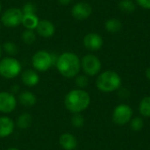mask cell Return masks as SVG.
<instances>
[{
	"mask_svg": "<svg viewBox=\"0 0 150 150\" xmlns=\"http://www.w3.org/2000/svg\"><path fill=\"white\" fill-rule=\"evenodd\" d=\"M59 73L66 78L76 77L81 69V60L72 52H64L58 56L55 64Z\"/></svg>",
	"mask_w": 150,
	"mask_h": 150,
	"instance_id": "obj_1",
	"label": "cell"
},
{
	"mask_svg": "<svg viewBox=\"0 0 150 150\" xmlns=\"http://www.w3.org/2000/svg\"><path fill=\"white\" fill-rule=\"evenodd\" d=\"M91 104L90 94L83 89H74L67 93L64 98V105L72 113H81Z\"/></svg>",
	"mask_w": 150,
	"mask_h": 150,
	"instance_id": "obj_2",
	"label": "cell"
},
{
	"mask_svg": "<svg viewBox=\"0 0 150 150\" xmlns=\"http://www.w3.org/2000/svg\"><path fill=\"white\" fill-rule=\"evenodd\" d=\"M120 76L113 70H106L98 75L96 80L97 88L105 93L113 92L121 87Z\"/></svg>",
	"mask_w": 150,
	"mask_h": 150,
	"instance_id": "obj_3",
	"label": "cell"
},
{
	"mask_svg": "<svg viewBox=\"0 0 150 150\" xmlns=\"http://www.w3.org/2000/svg\"><path fill=\"white\" fill-rule=\"evenodd\" d=\"M21 72L20 62L12 56H8L0 60V76L5 79L17 77Z\"/></svg>",
	"mask_w": 150,
	"mask_h": 150,
	"instance_id": "obj_4",
	"label": "cell"
},
{
	"mask_svg": "<svg viewBox=\"0 0 150 150\" xmlns=\"http://www.w3.org/2000/svg\"><path fill=\"white\" fill-rule=\"evenodd\" d=\"M32 64L36 71L45 72L54 66L52 54L45 50L37 51L32 57Z\"/></svg>",
	"mask_w": 150,
	"mask_h": 150,
	"instance_id": "obj_5",
	"label": "cell"
},
{
	"mask_svg": "<svg viewBox=\"0 0 150 150\" xmlns=\"http://www.w3.org/2000/svg\"><path fill=\"white\" fill-rule=\"evenodd\" d=\"M81 68L86 76H94L100 73L102 63L98 56L92 54H88L82 58Z\"/></svg>",
	"mask_w": 150,
	"mask_h": 150,
	"instance_id": "obj_6",
	"label": "cell"
},
{
	"mask_svg": "<svg viewBox=\"0 0 150 150\" xmlns=\"http://www.w3.org/2000/svg\"><path fill=\"white\" fill-rule=\"evenodd\" d=\"M23 12L21 9L12 7L5 10L1 16V23L9 28L17 27L22 23Z\"/></svg>",
	"mask_w": 150,
	"mask_h": 150,
	"instance_id": "obj_7",
	"label": "cell"
},
{
	"mask_svg": "<svg viewBox=\"0 0 150 150\" xmlns=\"http://www.w3.org/2000/svg\"><path fill=\"white\" fill-rule=\"evenodd\" d=\"M133 118V110L127 104L117 105L112 112V120L118 126H125Z\"/></svg>",
	"mask_w": 150,
	"mask_h": 150,
	"instance_id": "obj_8",
	"label": "cell"
},
{
	"mask_svg": "<svg viewBox=\"0 0 150 150\" xmlns=\"http://www.w3.org/2000/svg\"><path fill=\"white\" fill-rule=\"evenodd\" d=\"M92 13V7L89 3L80 1L74 4L71 9L72 17L79 21L87 19Z\"/></svg>",
	"mask_w": 150,
	"mask_h": 150,
	"instance_id": "obj_9",
	"label": "cell"
},
{
	"mask_svg": "<svg viewBox=\"0 0 150 150\" xmlns=\"http://www.w3.org/2000/svg\"><path fill=\"white\" fill-rule=\"evenodd\" d=\"M17 99L15 96L7 91L0 92V112L10 113L13 112L17 106Z\"/></svg>",
	"mask_w": 150,
	"mask_h": 150,
	"instance_id": "obj_10",
	"label": "cell"
},
{
	"mask_svg": "<svg viewBox=\"0 0 150 150\" xmlns=\"http://www.w3.org/2000/svg\"><path fill=\"white\" fill-rule=\"evenodd\" d=\"M84 47L91 52H96L101 49L104 44L103 38L97 33H89L83 37Z\"/></svg>",
	"mask_w": 150,
	"mask_h": 150,
	"instance_id": "obj_11",
	"label": "cell"
},
{
	"mask_svg": "<svg viewBox=\"0 0 150 150\" xmlns=\"http://www.w3.org/2000/svg\"><path fill=\"white\" fill-rule=\"evenodd\" d=\"M36 33L43 38H50L54 36L55 33L54 25L48 19H42L39 21V24L36 27Z\"/></svg>",
	"mask_w": 150,
	"mask_h": 150,
	"instance_id": "obj_12",
	"label": "cell"
},
{
	"mask_svg": "<svg viewBox=\"0 0 150 150\" xmlns=\"http://www.w3.org/2000/svg\"><path fill=\"white\" fill-rule=\"evenodd\" d=\"M60 146L64 150H75L78 145L77 139L70 133H64L59 138Z\"/></svg>",
	"mask_w": 150,
	"mask_h": 150,
	"instance_id": "obj_13",
	"label": "cell"
},
{
	"mask_svg": "<svg viewBox=\"0 0 150 150\" xmlns=\"http://www.w3.org/2000/svg\"><path fill=\"white\" fill-rule=\"evenodd\" d=\"M14 122L13 120L7 117H0V138H5L11 135L14 131Z\"/></svg>",
	"mask_w": 150,
	"mask_h": 150,
	"instance_id": "obj_14",
	"label": "cell"
},
{
	"mask_svg": "<svg viewBox=\"0 0 150 150\" xmlns=\"http://www.w3.org/2000/svg\"><path fill=\"white\" fill-rule=\"evenodd\" d=\"M21 80L25 86L33 87L40 82V76L36 70L26 69L21 74Z\"/></svg>",
	"mask_w": 150,
	"mask_h": 150,
	"instance_id": "obj_15",
	"label": "cell"
},
{
	"mask_svg": "<svg viewBox=\"0 0 150 150\" xmlns=\"http://www.w3.org/2000/svg\"><path fill=\"white\" fill-rule=\"evenodd\" d=\"M18 101L24 106L31 107V106H33L36 104L37 98H36V96L32 91H23V92L19 93Z\"/></svg>",
	"mask_w": 150,
	"mask_h": 150,
	"instance_id": "obj_16",
	"label": "cell"
},
{
	"mask_svg": "<svg viewBox=\"0 0 150 150\" xmlns=\"http://www.w3.org/2000/svg\"><path fill=\"white\" fill-rule=\"evenodd\" d=\"M39 21L40 19L36 14H23L21 25L27 30H35Z\"/></svg>",
	"mask_w": 150,
	"mask_h": 150,
	"instance_id": "obj_17",
	"label": "cell"
},
{
	"mask_svg": "<svg viewBox=\"0 0 150 150\" xmlns=\"http://www.w3.org/2000/svg\"><path fill=\"white\" fill-rule=\"evenodd\" d=\"M105 28L108 33H118L122 28V23L120 22V19L115 18H109L105 21Z\"/></svg>",
	"mask_w": 150,
	"mask_h": 150,
	"instance_id": "obj_18",
	"label": "cell"
},
{
	"mask_svg": "<svg viewBox=\"0 0 150 150\" xmlns=\"http://www.w3.org/2000/svg\"><path fill=\"white\" fill-rule=\"evenodd\" d=\"M33 122V118L30 113L24 112L20 114L17 120V125L20 129H27Z\"/></svg>",
	"mask_w": 150,
	"mask_h": 150,
	"instance_id": "obj_19",
	"label": "cell"
},
{
	"mask_svg": "<svg viewBox=\"0 0 150 150\" xmlns=\"http://www.w3.org/2000/svg\"><path fill=\"white\" fill-rule=\"evenodd\" d=\"M140 114L145 118H150V96L144 97L139 105Z\"/></svg>",
	"mask_w": 150,
	"mask_h": 150,
	"instance_id": "obj_20",
	"label": "cell"
},
{
	"mask_svg": "<svg viewBox=\"0 0 150 150\" xmlns=\"http://www.w3.org/2000/svg\"><path fill=\"white\" fill-rule=\"evenodd\" d=\"M119 9L127 14L133 13L136 9V4L133 0H120L119 3Z\"/></svg>",
	"mask_w": 150,
	"mask_h": 150,
	"instance_id": "obj_21",
	"label": "cell"
},
{
	"mask_svg": "<svg viewBox=\"0 0 150 150\" xmlns=\"http://www.w3.org/2000/svg\"><path fill=\"white\" fill-rule=\"evenodd\" d=\"M21 39L25 44L27 45H32L35 42L36 40V33L34 30H27L25 29L22 34H21Z\"/></svg>",
	"mask_w": 150,
	"mask_h": 150,
	"instance_id": "obj_22",
	"label": "cell"
},
{
	"mask_svg": "<svg viewBox=\"0 0 150 150\" xmlns=\"http://www.w3.org/2000/svg\"><path fill=\"white\" fill-rule=\"evenodd\" d=\"M3 51H4L7 54H9L10 56H13L16 55L18 52V46L12 42V41H5L3 46H2Z\"/></svg>",
	"mask_w": 150,
	"mask_h": 150,
	"instance_id": "obj_23",
	"label": "cell"
},
{
	"mask_svg": "<svg viewBox=\"0 0 150 150\" xmlns=\"http://www.w3.org/2000/svg\"><path fill=\"white\" fill-rule=\"evenodd\" d=\"M143 127H144V121L141 117H134L132 118V120H130V127L134 132L141 131L143 128Z\"/></svg>",
	"mask_w": 150,
	"mask_h": 150,
	"instance_id": "obj_24",
	"label": "cell"
},
{
	"mask_svg": "<svg viewBox=\"0 0 150 150\" xmlns=\"http://www.w3.org/2000/svg\"><path fill=\"white\" fill-rule=\"evenodd\" d=\"M75 83L78 89H84L89 84V79L86 75H77L75 77Z\"/></svg>",
	"mask_w": 150,
	"mask_h": 150,
	"instance_id": "obj_25",
	"label": "cell"
},
{
	"mask_svg": "<svg viewBox=\"0 0 150 150\" xmlns=\"http://www.w3.org/2000/svg\"><path fill=\"white\" fill-rule=\"evenodd\" d=\"M85 120L81 113H74L71 118V124L74 127L80 128L84 125Z\"/></svg>",
	"mask_w": 150,
	"mask_h": 150,
	"instance_id": "obj_26",
	"label": "cell"
},
{
	"mask_svg": "<svg viewBox=\"0 0 150 150\" xmlns=\"http://www.w3.org/2000/svg\"><path fill=\"white\" fill-rule=\"evenodd\" d=\"M21 11H22L23 14H36L37 7H36L35 4H33L32 2H27L23 5Z\"/></svg>",
	"mask_w": 150,
	"mask_h": 150,
	"instance_id": "obj_27",
	"label": "cell"
},
{
	"mask_svg": "<svg viewBox=\"0 0 150 150\" xmlns=\"http://www.w3.org/2000/svg\"><path fill=\"white\" fill-rule=\"evenodd\" d=\"M137 4L143 9L150 10V0H135Z\"/></svg>",
	"mask_w": 150,
	"mask_h": 150,
	"instance_id": "obj_28",
	"label": "cell"
},
{
	"mask_svg": "<svg viewBox=\"0 0 150 150\" xmlns=\"http://www.w3.org/2000/svg\"><path fill=\"white\" fill-rule=\"evenodd\" d=\"M58 2L62 5H69L72 2V0H58Z\"/></svg>",
	"mask_w": 150,
	"mask_h": 150,
	"instance_id": "obj_29",
	"label": "cell"
},
{
	"mask_svg": "<svg viewBox=\"0 0 150 150\" xmlns=\"http://www.w3.org/2000/svg\"><path fill=\"white\" fill-rule=\"evenodd\" d=\"M18 91H19V87H18V85H13V86H12V88H11V93H12V94L14 95V94L18 93Z\"/></svg>",
	"mask_w": 150,
	"mask_h": 150,
	"instance_id": "obj_30",
	"label": "cell"
},
{
	"mask_svg": "<svg viewBox=\"0 0 150 150\" xmlns=\"http://www.w3.org/2000/svg\"><path fill=\"white\" fill-rule=\"evenodd\" d=\"M146 76H147V78L150 81V67H149L147 69V70H146Z\"/></svg>",
	"mask_w": 150,
	"mask_h": 150,
	"instance_id": "obj_31",
	"label": "cell"
},
{
	"mask_svg": "<svg viewBox=\"0 0 150 150\" xmlns=\"http://www.w3.org/2000/svg\"><path fill=\"white\" fill-rule=\"evenodd\" d=\"M6 150H18V149H17V148H14V147H11V148H9V149H7Z\"/></svg>",
	"mask_w": 150,
	"mask_h": 150,
	"instance_id": "obj_32",
	"label": "cell"
},
{
	"mask_svg": "<svg viewBox=\"0 0 150 150\" xmlns=\"http://www.w3.org/2000/svg\"><path fill=\"white\" fill-rule=\"evenodd\" d=\"M2 53H3V48H2V46H0V60L2 57Z\"/></svg>",
	"mask_w": 150,
	"mask_h": 150,
	"instance_id": "obj_33",
	"label": "cell"
},
{
	"mask_svg": "<svg viewBox=\"0 0 150 150\" xmlns=\"http://www.w3.org/2000/svg\"><path fill=\"white\" fill-rule=\"evenodd\" d=\"M1 11H2V4H1V3H0V12H1Z\"/></svg>",
	"mask_w": 150,
	"mask_h": 150,
	"instance_id": "obj_34",
	"label": "cell"
},
{
	"mask_svg": "<svg viewBox=\"0 0 150 150\" xmlns=\"http://www.w3.org/2000/svg\"><path fill=\"white\" fill-rule=\"evenodd\" d=\"M0 30H1V22H0Z\"/></svg>",
	"mask_w": 150,
	"mask_h": 150,
	"instance_id": "obj_35",
	"label": "cell"
}]
</instances>
